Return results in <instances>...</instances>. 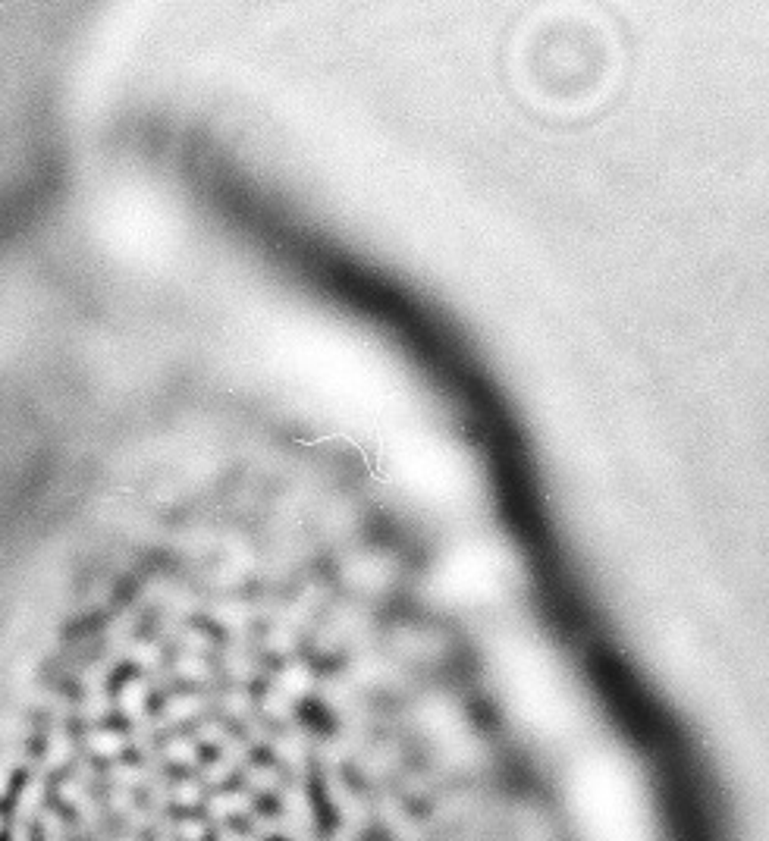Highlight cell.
Returning <instances> with one entry per match:
<instances>
[{
	"label": "cell",
	"mask_w": 769,
	"mask_h": 841,
	"mask_svg": "<svg viewBox=\"0 0 769 841\" xmlns=\"http://www.w3.org/2000/svg\"><path fill=\"white\" fill-rule=\"evenodd\" d=\"M42 804H44V779L42 775H32V779L20 788V794H16V807H13L16 822L32 826L35 814H42Z\"/></svg>",
	"instance_id": "obj_1"
},
{
	"label": "cell",
	"mask_w": 769,
	"mask_h": 841,
	"mask_svg": "<svg viewBox=\"0 0 769 841\" xmlns=\"http://www.w3.org/2000/svg\"><path fill=\"white\" fill-rule=\"evenodd\" d=\"M10 785H13V775H10V767L4 763V767H0V800L10 794Z\"/></svg>",
	"instance_id": "obj_2"
},
{
	"label": "cell",
	"mask_w": 769,
	"mask_h": 841,
	"mask_svg": "<svg viewBox=\"0 0 769 841\" xmlns=\"http://www.w3.org/2000/svg\"><path fill=\"white\" fill-rule=\"evenodd\" d=\"M4 829H7V822H4V814H0V835H4Z\"/></svg>",
	"instance_id": "obj_3"
}]
</instances>
